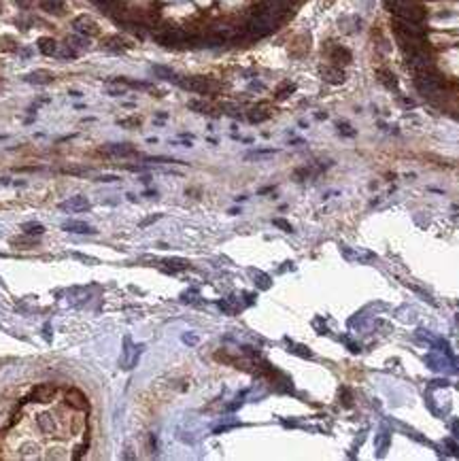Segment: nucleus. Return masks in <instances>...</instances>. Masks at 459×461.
I'll list each match as a JSON object with an SVG mask.
<instances>
[{"label": "nucleus", "mask_w": 459, "mask_h": 461, "mask_svg": "<svg viewBox=\"0 0 459 461\" xmlns=\"http://www.w3.org/2000/svg\"><path fill=\"white\" fill-rule=\"evenodd\" d=\"M177 83L183 90H190L196 94H213L217 90V83L208 77H185V79H179Z\"/></svg>", "instance_id": "obj_1"}, {"label": "nucleus", "mask_w": 459, "mask_h": 461, "mask_svg": "<svg viewBox=\"0 0 459 461\" xmlns=\"http://www.w3.org/2000/svg\"><path fill=\"white\" fill-rule=\"evenodd\" d=\"M406 64L412 73L417 75V73H423V70L434 68V57L427 53V49H419V51L406 55Z\"/></svg>", "instance_id": "obj_2"}, {"label": "nucleus", "mask_w": 459, "mask_h": 461, "mask_svg": "<svg viewBox=\"0 0 459 461\" xmlns=\"http://www.w3.org/2000/svg\"><path fill=\"white\" fill-rule=\"evenodd\" d=\"M73 28H75L79 34H83V36H96L100 32L98 24L90 15H79V17H75L73 19Z\"/></svg>", "instance_id": "obj_3"}, {"label": "nucleus", "mask_w": 459, "mask_h": 461, "mask_svg": "<svg viewBox=\"0 0 459 461\" xmlns=\"http://www.w3.org/2000/svg\"><path fill=\"white\" fill-rule=\"evenodd\" d=\"M321 77L327 81V83H332V85H340V83H344V79H347V75H344V70H342V66H323L321 68Z\"/></svg>", "instance_id": "obj_4"}, {"label": "nucleus", "mask_w": 459, "mask_h": 461, "mask_svg": "<svg viewBox=\"0 0 459 461\" xmlns=\"http://www.w3.org/2000/svg\"><path fill=\"white\" fill-rule=\"evenodd\" d=\"M60 208L68 211V213H79V211L90 208V200L85 196H73V198L64 200V202H60Z\"/></svg>", "instance_id": "obj_5"}, {"label": "nucleus", "mask_w": 459, "mask_h": 461, "mask_svg": "<svg viewBox=\"0 0 459 461\" xmlns=\"http://www.w3.org/2000/svg\"><path fill=\"white\" fill-rule=\"evenodd\" d=\"M102 153L113 155V157H123V155H132L134 147L128 145V142H113V145H105L102 147Z\"/></svg>", "instance_id": "obj_6"}, {"label": "nucleus", "mask_w": 459, "mask_h": 461, "mask_svg": "<svg viewBox=\"0 0 459 461\" xmlns=\"http://www.w3.org/2000/svg\"><path fill=\"white\" fill-rule=\"evenodd\" d=\"M329 57H332V62L336 66H344V64L351 62V51L347 47L336 45V47H332V53H329Z\"/></svg>", "instance_id": "obj_7"}, {"label": "nucleus", "mask_w": 459, "mask_h": 461, "mask_svg": "<svg viewBox=\"0 0 459 461\" xmlns=\"http://www.w3.org/2000/svg\"><path fill=\"white\" fill-rule=\"evenodd\" d=\"M377 79L385 85L387 90H391V92H395V90H398V79H395V75L391 73V70H387V68H379V70H377Z\"/></svg>", "instance_id": "obj_8"}, {"label": "nucleus", "mask_w": 459, "mask_h": 461, "mask_svg": "<svg viewBox=\"0 0 459 461\" xmlns=\"http://www.w3.org/2000/svg\"><path fill=\"white\" fill-rule=\"evenodd\" d=\"M66 402L73 408H77V410H81V408L85 410V408H88V400H85V395L79 391V389H70V391L66 393Z\"/></svg>", "instance_id": "obj_9"}, {"label": "nucleus", "mask_w": 459, "mask_h": 461, "mask_svg": "<svg viewBox=\"0 0 459 461\" xmlns=\"http://www.w3.org/2000/svg\"><path fill=\"white\" fill-rule=\"evenodd\" d=\"M62 229H66V232H75V234H94L96 232L92 225L83 223V221H64Z\"/></svg>", "instance_id": "obj_10"}, {"label": "nucleus", "mask_w": 459, "mask_h": 461, "mask_svg": "<svg viewBox=\"0 0 459 461\" xmlns=\"http://www.w3.org/2000/svg\"><path fill=\"white\" fill-rule=\"evenodd\" d=\"M102 45H105V49H109L113 53H121L123 49L130 47V43H126L121 36H107Z\"/></svg>", "instance_id": "obj_11"}, {"label": "nucleus", "mask_w": 459, "mask_h": 461, "mask_svg": "<svg viewBox=\"0 0 459 461\" xmlns=\"http://www.w3.org/2000/svg\"><path fill=\"white\" fill-rule=\"evenodd\" d=\"M24 79H26L28 83H32V85H47V83H51V81H53L51 73H47V70H34V73L26 75Z\"/></svg>", "instance_id": "obj_12"}, {"label": "nucleus", "mask_w": 459, "mask_h": 461, "mask_svg": "<svg viewBox=\"0 0 459 461\" xmlns=\"http://www.w3.org/2000/svg\"><path fill=\"white\" fill-rule=\"evenodd\" d=\"M40 9L45 13H51V15H62L66 11V5H64V0H43Z\"/></svg>", "instance_id": "obj_13"}, {"label": "nucleus", "mask_w": 459, "mask_h": 461, "mask_svg": "<svg viewBox=\"0 0 459 461\" xmlns=\"http://www.w3.org/2000/svg\"><path fill=\"white\" fill-rule=\"evenodd\" d=\"M249 121L251 123H262V121H266L268 117H270V111L268 109H264V107H255V109H251L249 111Z\"/></svg>", "instance_id": "obj_14"}, {"label": "nucleus", "mask_w": 459, "mask_h": 461, "mask_svg": "<svg viewBox=\"0 0 459 461\" xmlns=\"http://www.w3.org/2000/svg\"><path fill=\"white\" fill-rule=\"evenodd\" d=\"M51 393H53V387H49V385H40V387H36L34 391L30 393V397H28V400H32V402H45Z\"/></svg>", "instance_id": "obj_15"}, {"label": "nucleus", "mask_w": 459, "mask_h": 461, "mask_svg": "<svg viewBox=\"0 0 459 461\" xmlns=\"http://www.w3.org/2000/svg\"><path fill=\"white\" fill-rule=\"evenodd\" d=\"M38 51L45 55H53L57 51V43L49 36H43V38H38Z\"/></svg>", "instance_id": "obj_16"}, {"label": "nucleus", "mask_w": 459, "mask_h": 461, "mask_svg": "<svg viewBox=\"0 0 459 461\" xmlns=\"http://www.w3.org/2000/svg\"><path fill=\"white\" fill-rule=\"evenodd\" d=\"M38 427L45 431V434H53V431H55V421L51 419L49 414H40L38 416Z\"/></svg>", "instance_id": "obj_17"}, {"label": "nucleus", "mask_w": 459, "mask_h": 461, "mask_svg": "<svg viewBox=\"0 0 459 461\" xmlns=\"http://www.w3.org/2000/svg\"><path fill=\"white\" fill-rule=\"evenodd\" d=\"M153 73L160 77V79H166V81H175V83L179 81V77L172 73L170 68H166V66H153Z\"/></svg>", "instance_id": "obj_18"}, {"label": "nucleus", "mask_w": 459, "mask_h": 461, "mask_svg": "<svg viewBox=\"0 0 459 461\" xmlns=\"http://www.w3.org/2000/svg\"><path fill=\"white\" fill-rule=\"evenodd\" d=\"M22 229L28 236H40L43 232H45V225H40V223H24Z\"/></svg>", "instance_id": "obj_19"}, {"label": "nucleus", "mask_w": 459, "mask_h": 461, "mask_svg": "<svg viewBox=\"0 0 459 461\" xmlns=\"http://www.w3.org/2000/svg\"><path fill=\"white\" fill-rule=\"evenodd\" d=\"M68 47H73V49H88L90 43L83 38V34L81 36H68Z\"/></svg>", "instance_id": "obj_20"}, {"label": "nucleus", "mask_w": 459, "mask_h": 461, "mask_svg": "<svg viewBox=\"0 0 459 461\" xmlns=\"http://www.w3.org/2000/svg\"><path fill=\"white\" fill-rule=\"evenodd\" d=\"M164 264H168L170 270H185L190 266L187 262H183V259H168V262H164Z\"/></svg>", "instance_id": "obj_21"}, {"label": "nucleus", "mask_w": 459, "mask_h": 461, "mask_svg": "<svg viewBox=\"0 0 459 461\" xmlns=\"http://www.w3.org/2000/svg\"><path fill=\"white\" fill-rule=\"evenodd\" d=\"M190 109L198 111V113H211V107L206 102H198V100H192L190 102Z\"/></svg>", "instance_id": "obj_22"}, {"label": "nucleus", "mask_w": 459, "mask_h": 461, "mask_svg": "<svg viewBox=\"0 0 459 461\" xmlns=\"http://www.w3.org/2000/svg\"><path fill=\"white\" fill-rule=\"evenodd\" d=\"M291 92H294V85H291V83H285V85H281V90L277 92V98H279V100H283V98L289 96Z\"/></svg>", "instance_id": "obj_23"}, {"label": "nucleus", "mask_w": 459, "mask_h": 461, "mask_svg": "<svg viewBox=\"0 0 459 461\" xmlns=\"http://www.w3.org/2000/svg\"><path fill=\"white\" fill-rule=\"evenodd\" d=\"M275 225H277V227H283L285 232H294V229H291V225L287 223V221H283V219H275Z\"/></svg>", "instance_id": "obj_24"}, {"label": "nucleus", "mask_w": 459, "mask_h": 461, "mask_svg": "<svg viewBox=\"0 0 459 461\" xmlns=\"http://www.w3.org/2000/svg\"><path fill=\"white\" fill-rule=\"evenodd\" d=\"M98 181H102V183H111V181H119V177H115V175H102V177H98Z\"/></svg>", "instance_id": "obj_25"}, {"label": "nucleus", "mask_w": 459, "mask_h": 461, "mask_svg": "<svg viewBox=\"0 0 459 461\" xmlns=\"http://www.w3.org/2000/svg\"><path fill=\"white\" fill-rule=\"evenodd\" d=\"M94 3H96L98 7H102V9H109V7L115 3V0H94Z\"/></svg>", "instance_id": "obj_26"}, {"label": "nucleus", "mask_w": 459, "mask_h": 461, "mask_svg": "<svg viewBox=\"0 0 459 461\" xmlns=\"http://www.w3.org/2000/svg\"><path fill=\"white\" fill-rule=\"evenodd\" d=\"M15 3L22 7V9H30V5H32V0H15Z\"/></svg>", "instance_id": "obj_27"}, {"label": "nucleus", "mask_w": 459, "mask_h": 461, "mask_svg": "<svg viewBox=\"0 0 459 461\" xmlns=\"http://www.w3.org/2000/svg\"><path fill=\"white\" fill-rule=\"evenodd\" d=\"M3 138H5V136H0V140H3Z\"/></svg>", "instance_id": "obj_28"}]
</instances>
